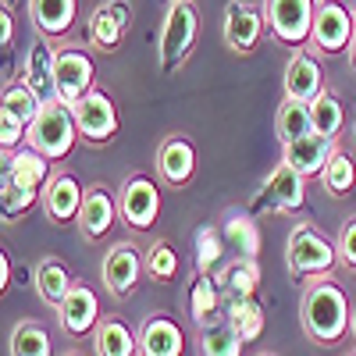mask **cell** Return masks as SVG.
<instances>
[{"label": "cell", "mask_w": 356, "mask_h": 356, "mask_svg": "<svg viewBox=\"0 0 356 356\" xmlns=\"http://www.w3.org/2000/svg\"><path fill=\"white\" fill-rule=\"evenodd\" d=\"M200 36V8L196 0H171L164 22H161V36H157V57H161V72L175 75L189 61V54Z\"/></svg>", "instance_id": "cell-2"}, {"label": "cell", "mask_w": 356, "mask_h": 356, "mask_svg": "<svg viewBox=\"0 0 356 356\" xmlns=\"http://www.w3.org/2000/svg\"><path fill=\"white\" fill-rule=\"evenodd\" d=\"M349 61H353V68H356V33H353V43H349Z\"/></svg>", "instance_id": "cell-42"}, {"label": "cell", "mask_w": 356, "mask_h": 356, "mask_svg": "<svg viewBox=\"0 0 356 356\" xmlns=\"http://www.w3.org/2000/svg\"><path fill=\"white\" fill-rule=\"evenodd\" d=\"M11 40H15V18H11V11H8V4L0 8V47H11Z\"/></svg>", "instance_id": "cell-40"}, {"label": "cell", "mask_w": 356, "mask_h": 356, "mask_svg": "<svg viewBox=\"0 0 356 356\" xmlns=\"http://www.w3.org/2000/svg\"><path fill=\"white\" fill-rule=\"evenodd\" d=\"M93 353L97 356H136L139 353V339L129 332L125 321L107 317V321L97 324V332H93Z\"/></svg>", "instance_id": "cell-25"}, {"label": "cell", "mask_w": 356, "mask_h": 356, "mask_svg": "<svg viewBox=\"0 0 356 356\" xmlns=\"http://www.w3.org/2000/svg\"><path fill=\"white\" fill-rule=\"evenodd\" d=\"M314 4L317 0H264V18L271 36L285 47H307L314 33Z\"/></svg>", "instance_id": "cell-6"}, {"label": "cell", "mask_w": 356, "mask_h": 356, "mask_svg": "<svg viewBox=\"0 0 356 356\" xmlns=\"http://www.w3.org/2000/svg\"><path fill=\"white\" fill-rule=\"evenodd\" d=\"M72 114H75V125H79V139H86V143L104 146L118 132V107H114L111 93H104L100 86L93 89V93H86L72 107Z\"/></svg>", "instance_id": "cell-10"}, {"label": "cell", "mask_w": 356, "mask_h": 356, "mask_svg": "<svg viewBox=\"0 0 356 356\" xmlns=\"http://www.w3.org/2000/svg\"><path fill=\"white\" fill-rule=\"evenodd\" d=\"M218 285L207 278V275H196L193 285H189V317L200 324V328H207V324H214V314H218Z\"/></svg>", "instance_id": "cell-30"}, {"label": "cell", "mask_w": 356, "mask_h": 356, "mask_svg": "<svg viewBox=\"0 0 356 356\" xmlns=\"http://www.w3.org/2000/svg\"><path fill=\"white\" fill-rule=\"evenodd\" d=\"M285 100H300V104H314L324 89V72H321V61L310 54V50H296L285 65Z\"/></svg>", "instance_id": "cell-16"}, {"label": "cell", "mask_w": 356, "mask_h": 356, "mask_svg": "<svg viewBox=\"0 0 356 356\" xmlns=\"http://www.w3.org/2000/svg\"><path fill=\"white\" fill-rule=\"evenodd\" d=\"M335 250H339V264L349 267V271H356V218H349V221L339 228Z\"/></svg>", "instance_id": "cell-38"}, {"label": "cell", "mask_w": 356, "mask_h": 356, "mask_svg": "<svg viewBox=\"0 0 356 356\" xmlns=\"http://www.w3.org/2000/svg\"><path fill=\"white\" fill-rule=\"evenodd\" d=\"M321 186H324V193H328V196H349V189L356 186V161L342 150V146L332 154L328 168H324Z\"/></svg>", "instance_id": "cell-31"}, {"label": "cell", "mask_w": 356, "mask_h": 356, "mask_svg": "<svg viewBox=\"0 0 356 356\" xmlns=\"http://www.w3.org/2000/svg\"><path fill=\"white\" fill-rule=\"evenodd\" d=\"M221 257V243H218V232H200V253H196V264H200V275L211 271V264Z\"/></svg>", "instance_id": "cell-39"}, {"label": "cell", "mask_w": 356, "mask_h": 356, "mask_svg": "<svg viewBox=\"0 0 356 356\" xmlns=\"http://www.w3.org/2000/svg\"><path fill=\"white\" fill-rule=\"evenodd\" d=\"M57 47L47 36H36V43L29 47L25 61H22V82L40 97V104L57 100Z\"/></svg>", "instance_id": "cell-12"}, {"label": "cell", "mask_w": 356, "mask_h": 356, "mask_svg": "<svg viewBox=\"0 0 356 356\" xmlns=\"http://www.w3.org/2000/svg\"><path fill=\"white\" fill-rule=\"evenodd\" d=\"M353 33H356V18H353V11L342 4V0H317V4H314L310 43L321 54H342V50H349Z\"/></svg>", "instance_id": "cell-9"}, {"label": "cell", "mask_w": 356, "mask_h": 356, "mask_svg": "<svg viewBox=\"0 0 356 356\" xmlns=\"http://www.w3.org/2000/svg\"><path fill=\"white\" fill-rule=\"evenodd\" d=\"M36 200H43V193H33V189H22L15 182H8V178H0V214H4V221H15L22 218L29 207H33Z\"/></svg>", "instance_id": "cell-35"}, {"label": "cell", "mask_w": 356, "mask_h": 356, "mask_svg": "<svg viewBox=\"0 0 356 356\" xmlns=\"http://www.w3.org/2000/svg\"><path fill=\"white\" fill-rule=\"evenodd\" d=\"M82 200H86V186L79 182V178L72 171H54L47 189H43L40 207L54 225H72V221H79Z\"/></svg>", "instance_id": "cell-11"}, {"label": "cell", "mask_w": 356, "mask_h": 356, "mask_svg": "<svg viewBox=\"0 0 356 356\" xmlns=\"http://www.w3.org/2000/svg\"><path fill=\"white\" fill-rule=\"evenodd\" d=\"M275 132H278L282 146L300 143L303 136H310V132H314L310 104H300V100H282V107H278V114H275Z\"/></svg>", "instance_id": "cell-26"}, {"label": "cell", "mask_w": 356, "mask_h": 356, "mask_svg": "<svg viewBox=\"0 0 356 356\" xmlns=\"http://www.w3.org/2000/svg\"><path fill=\"white\" fill-rule=\"evenodd\" d=\"M264 25H267V18L253 4H246V0H232V4L225 8V25H221L225 47L232 54H253V47L264 36Z\"/></svg>", "instance_id": "cell-13"}, {"label": "cell", "mask_w": 356, "mask_h": 356, "mask_svg": "<svg viewBox=\"0 0 356 356\" xmlns=\"http://www.w3.org/2000/svg\"><path fill=\"white\" fill-rule=\"evenodd\" d=\"M0 111H11L15 118H22L25 125H33L36 122V114L43 111V104H40V97L29 89L22 79L18 82H11V86H4V107Z\"/></svg>", "instance_id": "cell-33"}, {"label": "cell", "mask_w": 356, "mask_h": 356, "mask_svg": "<svg viewBox=\"0 0 356 356\" xmlns=\"http://www.w3.org/2000/svg\"><path fill=\"white\" fill-rule=\"evenodd\" d=\"M57 100L65 107H75L86 93L97 89V68L93 57L79 43H61L57 47Z\"/></svg>", "instance_id": "cell-5"}, {"label": "cell", "mask_w": 356, "mask_h": 356, "mask_svg": "<svg viewBox=\"0 0 356 356\" xmlns=\"http://www.w3.org/2000/svg\"><path fill=\"white\" fill-rule=\"evenodd\" d=\"M57 321H61L65 335H72V339H82L89 332H97V324H100V300H97V292L89 285L75 282V289L68 292V300L57 307Z\"/></svg>", "instance_id": "cell-19"}, {"label": "cell", "mask_w": 356, "mask_h": 356, "mask_svg": "<svg viewBox=\"0 0 356 356\" xmlns=\"http://www.w3.org/2000/svg\"><path fill=\"white\" fill-rule=\"evenodd\" d=\"M143 271H146V253H139V246L132 239H118L104 253V264H100V278H104V285H107V292L114 296V300L132 296Z\"/></svg>", "instance_id": "cell-8"}, {"label": "cell", "mask_w": 356, "mask_h": 356, "mask_svg": "<svg viewBox=\"0 0 356 356\" xmlns=\"http://www.w3.org/2000/svg\"><path fill=\"white\" fill-rule=\"evenodd\" d=\"M75 289L72 282V271L57 260V257H43L36 264V292L47 307H61L68 300V292Z\"/></svg>", "instance_id": "cell-24"}, {"label": "cell", "mask_w": 356, "mask_h": 356, "mask_svg": "<svg viewBox=\"0 0 356 356\" xmlns=\"http://www.w3.org/2000/svg\"><path fill=\"white\" fill-rule=\"evenodd\" d=\"M75 139H79V125H75L72 107H65L61 100H50L36 114V122L29 125L25 143L33 146L36 154H43L47 161H65L75 150Z\"/></svg>", "instance_id": "cell-4"}, {"label": "cell", "mask_w": 356, "mask_h": 356, "mask_svg": "<svg viewBox=\"0 0 356 356\" xmlns=\"http://www.w3.org/2000/svg\"><path fill=\"white\" fill-rule=\"evenodd\" d=\"M225 289H228V303L253 300V289H257V264H253V257L235 260L228 267L225 271Z\"/></svg>", "instance_id": "cell-32"}, {"label": "cell", "mask_w": 356, "mask_h": 356, "mask_svg": "<svg viewBox=\"0 0 356 356\" xmlns=\"http://www.w3.org/2000/svg\"><path fill=\"white\" fill-rule=\"evenodd\" d=\"M335 150H339V139H324V136L310 132V136H303L300 143L282 146V164H289L292 171H300L303 178H314V175L321 178Z\"/></svg>", "instance_id": "cell-20"}, {"label": "cell", "mask_w": 356, "mask_h": 356, "mask_svg": "<svg viewBox=\"0 0 356 356\" xmlns=\"http://www.w3.org/2000/svg\"><path fill=\"white\" fill-rule=\"evenodd\" d=\"M118 196L104 186V182H93V186H86V200H82V211H79V232H82V239L89 243H97L104 239V235L114 228L118 221Z\"/></svg>", "instance_id": "cell-15"}, {"label": "cell", "mask_w": 356, "mask_h": 356, "mask_svg": "<svg viewBox=\"0 0 356 356\" xmlns=\"http://www.w3.org/2000/svg\"><path fill=\"white\" fill-rule=\"evenodd\" d=\"M157 175H161V182L175 186V189H182L193 182V175H196V146L189 136H168L161 146H157Z\"/></svg>", "instance_id": "cell-17"}, {"label": "cell", "mask_w": 356, "mask_h": 356, "mask_svg": "<svg viewBox=\"0 0 356 356\" xmlns=\"http://www.w3.org/2000/svg\"><path fill=\"white\" fill-rule=\"evenodd\" d=\"M129 25H132V4H129V0H107V4L93 8L86 33H89V43H93L97 50L111 54V50L122 47Z\"/></svg>", "instance_id": "cell-14"}, {"label": "cell", "mask_w": 356, "mask_h": 356, "mask_svg": "<svg viewBox=\"0 0 356 356\" xmlns=\"http://www.w3.org/2000/svg\"><path fill=\"white\" fill-rule=\"evenodd\" d=\"M228 324L235 328L243 342H253L264 328V310L257 300H243V303H228Z\"/></svg>", "instance_id": "cell-34"}, {"label": "cell", "mask_w": 356, "mask_h": 356, "mask_svg": "<svg viewBox=\"0 0 356 356\" xmlns=\"http://www.w3.org/2000/svg\"><path fill=\"white\" fill-rule=\"evenodd\" d=\"M79 18V0H29V22H33L36 36L57 40L68 36Z\"/></svg>", "instance_id": "cell-22"}, {"label": "cell", "mask_w": 356, "mask_h": 356, "mask_svg": "<svg viewBox=\"0 0 356 356\" xmlns=\"http://www.w3.org/2000/svg\"><path fill=\"white\" fill-rule=\"evenodd\" d=\"M335 260H339L335 243H328V235H324L317 225L300 221L292 228L289 243H285V267L296 278H314V275L328 278Z\"/></svg>", "instance_id": "cell-3"}, {"label": "cell", "mask_w": 356, "mask_h": 356, "mask_svg": "<svg viewBox=\"0 0 356 356\" xmlns=\"http://www.w3.org/2000/svg\"><path fill=\"white\" fill-rule=\"evenodd\" d=\"M349 356H356V349H353V353H349Z\"/></svg>", "instance_id": "cell-47"}, {"label": "cell", "mask_w": 356, "mask_h": 356, "mask_svg": "<svg viewBox=\"0 0 356 356\" xmlns=\"http://www.w3.org/2000/svg\"><path fill=\"white\" fill-rule=\"evenodd\" d=\"M349 11H353V18H356V0H349Z\"/></svg>", "instance_id": "cell-44"}, {"label": "cell", "mask_w": 356, "mask_h": 356, "mask_svg": "<svg viewBox=\"0 0 356 356\" xmlns=\"http://www.w3.org/2000/svg\"><path fill=\"white\" fill-rule=\"evenodd\" d=\"M310 118H314V132L324 139H339L342 125H346V107L339 100V93L324 89V93L310 104Z\"/></svg>", "instance_id": "cell-28"}, {"label": "cell", "mask_w": 356, "mask_h": 356, "mask_svg": "<svg viewBox=\"0 0 356 356\" xmlns=\"http://www.w3.org/2000/svg\"><path fill=\"white\" fill-rule=\"evenodd\" d=\"M136 339H139V356H182L186 349L182 324L171 314H150L139 324Z\"/></svg>", "instance_id": "cell-18"}, {"label": "cell", "mask_w": 356, "mask_h": 356, "mask_svg": "<svg viewBox=\"0 0 356 356\" xmlns=\"http://www.w3.org/2000/svg\"><path fill=\"white\" fill-rule=\"evenodd\" d=\"M65 356H82V353H65Z\"/></svg>", "instance_id": "cell-45"}, {"label": "cell", "mask_w": 356, "mask_h": 356, "mask_svg": "<svg viewBox=\"0 0 356 356\" xmlns=\"http://www.w3.org/2000/svg\"><path fill=\"white\" fill-rule=\"evenodd\" d=\"M11 356H54V339L43 324L36 321H18L11 328V342H8Z\"/></svg>", "instance_id": "cell-27"}, {"label": "cell", "mask_w": 356, "mask_h": 356, "mask_svg": "<svg viewBox=\"0 0 356 356\" xmlns=\"http://www.w3.org/2000/svg\"><path fill=\"white\" fill-rule=\"evenodd\" d=\"M200 356H243V339L235 335V328L228 321H214L207 324V328H200Z\"/></svg>", "instance_id": "cell-29"}, {"label": "cell", "mask_w": 356, "mask_h": 356, "mask_svg": "<svg viewBox=\"0 0 356 356\" xmlns=\"http://www.w3.org/2000/svg\"><path fill=\"white\" fill-rule=\"evenodd\" d=\"M146 271H150L154 282H171L178 275V250L168 239H157L146 250Z\"/></svg>", "instance_id": "cell-36"}, {"label": "cell", "mask_w": 356, "mask_h": 356, "mask_svg": "<svg viewBox=\"0 0 356 356\" xmlns=\"http://www.w3.org/2000/svg\"><path fill=\"white\" fill-rule=\"evenodd\" d=\"M260 356H275V353H260Z\"/></svg>", "instance_id": "cell-46"}, {"label": "cell", "mask_w": 356, "mask_h": 356, "mask_svg": "<svg viewBox=\"0 0 356 356\" xmlns=\"http://www.w3.org/2000/svg\"><path fill=\"white\" fill-rule=\"evenodd\" d=\"M118 211H122V221L136 232H146L157 214H161V189L150 175L143 171H132L122 189H118Z\"/></svg>", "instance_id": "cell-7"}, {"label": "cell", "mask_w": 356, "mask_h": 356, "mask_svg": "<svg viewBox=\"0 0 356 356\" xmlns=\"http://www.w3.org/2000/svg\"><path fill=\"white\" fill-rule=\"evenodd\" d=\"M260 203L271 207V211H303L307 203V178L300 171H292L289 164H278L271 171V178L260 189Z\"/></svg>", "instance_id": "cell-21"}, {"label": "cell", "mask_w": 356, "mask_h": 356, "mask_svg": "<svg viewBox=\"0 0 356 356\" xmlns=\"http://www.w3.org/2000/svg\"><path fill=\"white\" fill-rule=\"evenodd\" d=\"M50 161L43 154H36L33 146H25V150H15L11 161L4 157V178L22 189H33V193H43L47 182H50Z\"/></svg>", "instance_id": "cell-23"}, {"label": "cell", "mask_w": 356, "mask_h": 356, "mask_svg": "<svg viewBox=\"0 0 356 356\" xmlns=\"http://www.w3.org/2000/svg\"><path fill=\"white\" fill-rule=\"evenodd\" d=\"M22 139H29V125L22 118H15L11 111H0V150H4V157L11 150H18Z\"/></svg>", "instance_id": "cell-37"}, {"label": "cell", "mask_w": 356, "mask_h": 356, "mask_svg": "<svg viewBox=\"0 0 356 356\" xmlns=\"http://www.w3.org/2000/svg\"><path fill=\"white\" fill-rule=\"evenodd\" d=\"M349 332H353V342H356V307H353V317H349Z\"/></svg>", "instance_id": "cell-43"}, {"label": "cell", "mask_w": 356, "mask_h": 356, "mask_svg": "<svg viewBox=\"0 0 356 356\" xmlns=\"http://www.w3.org/2000/svg\"><path fill=\"white\" fill-rule=\"evenodd\" d=\"M8 285H11V264L8 257H0V292H8Z\"/></svg>", "instance_id": "cell-41"}, {"label": "cell", "mask_w": 356, "mask_h": 356, "mask_svg": "<svg viewBox=\"0 0 356 356\" xmlns=\"http://www.w3.org/2000/svg\"><path fill=\"white\" fill-rule=\"evenodd\" d=\"M349 317H353L349 296L332 275L307 285L303 303H300V321H303V332L310 335V342L339 346L349 332Z\"/></svg>", "instance_id": "cell-1"}]
</instances>
